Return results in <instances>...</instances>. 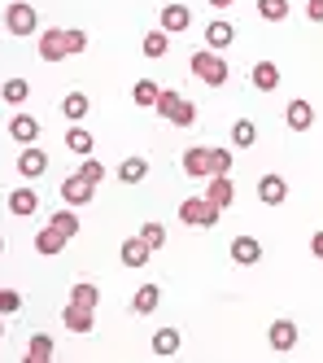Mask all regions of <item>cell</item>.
<instances>
[{"label": "cell", "mask_w": 323, "mask_h": 363, "mask_svg": "<svg viewBox=\"0 0 323 363\" xmlns=\"http://www.w3.org/2000/svg\"><path fill=\"white\" fill-rule=\"evenodd\" d=\"M188 66H193V74L205 84V88H223L227 84V62H223V53H210V48H197L193 57H188Z\"/></svg>", "instance_id": "6da1fadb"}, {"label": "cell", "mask_w": 323, "mask_h": 363, "mask_svg": "<svg viewBox=\"0 0 323 363\" xmlns=\"http://www.w3.org/2000/svg\"><path fill=\"white\" fill-rule=\"evenodd\" d=\"M5 31L26 40V35H35L40 31V13L35 5H26V0H13V5H5Z\"/></svg>", "instance_id": "7a4b0ae2"}, {"label": "cell", "mask_w": 323, "mask_h": 363, "mask_svg": "<svg viewBox=\"0 0 323 363\" xmlns=\"http://www.w3.org/2000/svg\"><path fill=\"white\" fill-rule=\"evenodd\" d=\"M219 215L223 211L210 197H188V201H179V219L188 228H214V223H219Z\"/></svg>", "instance_id": "3957f363"}, {"label": "cell", "mask_w": 323, "mask_h": 363, "mask_svg": "<svg viewBox=\"0 0 323 363\" xmlns=\"http://www.w3.org/2000/svg\"><path fill=\"white\" fill-rule=\"evenodd\" d=\"M44 171H48V153L40 145H22V153H18V175L22 179H40Z\"/></svg>", "instance_id": "277c9868"}, {"label": "cell", "mask_w": 323, "mask_h": 363, "mask_svg": "<svg viewBox=\"0 0 323 363\" xmlns=\"http://www.w3.org/2000/svg\"><path fill=\"white\" fill-rule=\"evenodd\" d=\"M62 324H66L70 333H92V328H96V311H92V306H79V302H66V306H62Z\"/></svg>", "instance_id": "5b68a950"}, {"label": "cell", "mask_w": 323, "mask_h": 363, "mask_svg": "<svg viewBox=\"0 0 323 363\" xmlns=\"http://www.w3.org/2000/svg\"><path fill=\"white\" fill-rule=\"evenodd\" d=\"M92 197H96V184H88L79 171H74L70 179H62V201H66V206H88Z\"/></svg>", "instance_id": "8992f818"}, {"label": "cell", "mask_w": 323, "mask_h": 363, "mask_svg": "<svg viewBox=\"0 0 323 363\" xmlns=\"http://www.w3.org/2000/svg\"><path fill=\"white\" fill-rule=\"evenodd\" d=\"M205 197H210L214 206H219V211H227V206L236 201V179H232V175H210Z\"/></svg>", "instance_id": "52a82bcc"}, {"label": "cell", "mask_w": 323, "mask_h": 363, "mask_svg": "<svg viewBox=\"0 0 323 363\" xmlns=\"http://www.w3.org/2000/svg\"><path fill=\"white\" fill-rule=\"evenodd\" d=\"M284 123L293 127V132H310V127H314V106H310V101H288V110H284Z\"/></svg>", "instance_id": "ba28073f"}, {"label": "cell", "mask_w": 323, "mask_h": 363, "mask_svg": "<svg viewBox=\"0 0 323 363\" xmlns=\"http://www.w3.org/2000/svg\"><path fill=\"white\" fill-rule=\"evenodd\" d=\"M284 197H288V179L284 175H262L258 179V201L262 206H280Z\"/></svg>", "instance_id": "9c48e42d"}, {"label": "cell", "mask_w": 323, "mask_h": 363, "mask_svg": "<svg viewBox=\"0 0 323 363\" xmlns=\"http://www.w3.org/2000/svg\"><path fill=\"white\" fill-rule=\"evenodd\" d=\"M227 250H232V263H240V267H254L262 258V241L258 237H236Z\"/></svg>", "instance_id": "30bf717a"}, {"label": "cell", "mask_w": 323, "mask_h": 363, "mask_svg": "<svg viewBox=\"0 0 323 363\" xmlns=\"http://www.w3.org/2000/svg\"><path fill=\"white\" fill-rule=\"evenodd\" d=\"M183 171L193 175V179H210V149L205 145H193V149H183Z\"/></svg>", "instance_id": "8fae6325"}, {"label": "cell", "mask_w": 323, "mask_h": 363, "mask_svg": "<svg viewBox=\"0 0 323 363\" xmlns=\"http://www.w3.org/2000/svg\"><path fill=\"white\" fill-rule=\"evenodd\" d=\"M193 27V9L188 5H162V31L175 35V31H188Z\"/></svg>", "instance_id": "7c38bea8"}, {"label": "cell", "mask_w": 323, "mask_h": 363, "mask_svg": "<svg viewBox=\"0 0 323 363\" xmlns=\"http://www.w3.org/2000/svg\"><path fill=\"white\" fill-rule=\"evenodd\" d=\"M232 40H236L232 22H210V27H205V48H210V53H227Z\"/></svg>", "instance_id": "4fadbf2b"}, {"label": "cell", "mask_w": 323, "mask_h": 363, "mask_svg": "<svg viewBox=\"0 0 323 363\" xmlns=\"http://www.w3.org/2000/svg\"><path fill=\"white\" fill-rule=\"evenodd\" d=\"M266 342H271V350H293V346H298V324H293V320H276L271 324V333H266Z\"/></svg>", "instance_id": "5bb4252c"}, {"label": "cell", "mask_w": 323, "mask_h": 363, "mask_svg": "<svg viewBox=\"0 0 323 363\" xmlns=\"http://www.w3.org/2000/svg\"><path fill=\"white\" fill-rule=\"evenodd\" d=\"M35 211H40V193H35V189H13V193H9V215L31 219Z\"/></svg>", "instance_id": "9a60e30c"}, {"label": "cell", "mask_w": 323, "mask_h": 363, "mask_svg": "<svg viewBox=\"0 0 323 363\" xmlns=\"http://www.w3.org/2000/svg\"><path fill=\"white\" fill-rule=\"evenodd\" d=\"M66 241H70V237H66V232H57V228H52V223L35 232V250H40L44 258H57V254L66 250Z\"/></svg>", "instance_id": "2e32d148"}, {"label": "cell", "mask_w": 323, "mask_h": 363, "mask_svg": "<svg viewBox=\"0 0 323 363\" xmlns=\"http://www.w3.org/2000/svg\"><path fill=\"white\" fill-rule=\"evenodd\" d=\"M40 57H44V62H62V57H70V53H66V31H57V27L44 31V35H40Z\"/></svg>", "instance_id": "e0dca14e"}, {"label": "cell", "mask_w": 323, "mask_h": 363, "mask_svg": "<svg viewBox=\"0 0 323 363\" xmlns=\"http://www.w3.org/2000/svg\"><path fill=\"white\" fill-rule=\"evenodd\" d=\"M9 136H13L18 145H35V136H40V123H35L31 114H22V110H18V114L9 118Z\"/></svg>", "instance_id": "ac0fdd59"}, {"label": "cell", "mask_w": 323, "mask_h": 363, "mask_svg": "<svg viewBox=\"0 0 323 363\" xmlns=\"http://www.w3.org/2000/svg\"><path fill=\"white\" fill-rule=\"evenodd\" d=\"M118 254H123V267H144L149 258H153V250H149V245H144L140 237H127Z\"/></svg>", "instance_id": "d6986e66"}, {"label": "cell", "mask_w": 323, "mask_h": 363, "mask_svg": "<svg viewBox=\"0 0 323 363\" xmlns=\"http://www.w3.org/2000/svg\"><path fill=\"white\" fill-rule=\"evenodd\" d=\"M92 145H96V140H92L88 127H79V123H74L70 132H66V149H70V153H79V158H92Z\"/></svg>", "instance_id": "ffe728a7"}, {"label": "cell", "mask_w": 323, "mask_h": 363, "mask_svg": "<svg viewBox=\"0 0 323 363\" xmlns=\"http://www.w3.org/2000/svg\"><path fill=\"white\" fill-rule=\"evenodd\" d=\"M254 88L258 92H276L280 88V66L276 62H258L254 66Z\"/></svg>", "instance_id": "44dd1931"}, {"label": "cell", "mask_w": 323, "mask_h": 363, "mask_svg": "<svg viewBox=\"0 0 323 363\" xmlns=\"http://www.w3.org/2000/svg\"><path fill=\"white\" fill-rule=\"evenodd\" d=\"M131 306H136L140 315L157 311V306H162V284H140V289H136V298H131Z\"/></svg>", "instance_id": "7402d4cb"}, {"label": "cell", "mask_w": 323, "mask_h": 363, "mask_svg": "<svg viewBox=\"0 0 323 363\" xmlns=\"http://www.w3.org/2000/svg\"><path fill=\"white\" fill-rule=\"evenodd\" d=\"M153 354H162V359L179 354V328H157L153 333Z\"/></svg>", "instance_id": "603a6c76"}, {"label": "cell", "mask_w": 323, "mask_h": 363, "mask_svg": "<svg viewBox=\"0 0 323 363\" xmlns=\"http://www.w3.org/2000/svg\"><path fill=\"white\" fill-rule=\"evenodd\" d=\"M22 359H26V363H48V359H52V337H48V333H35Z\"/></svg>", "instance_id": "cb8c5ba5"}, {"label": "cell", "mask_w": 323, "mask_h": 363, "mask_svg": "<svg viewBox=\"0 0 323 363\" xmlns=\"http://www.w3.org/2000/svg\"><path fill=\"white\" fill-rule=\"evenodd\" d=\"M88 110H92V101H88L84 92H70V96L62 101V114H66L70 123H84V118H88Z\"/></svg>", "instance_id": "d4e9b609"}, {"label": "cell", "mask_w": 323, "mask_h": 363, "mask_svg": "<svg viewBox=\"0 0 323 363\" xmlns=\"http://www.w3.org/2000/svg\"><path fill=\"white\" fill-rule=\"evenodd\" d=\"M254 140H258L254 118H236V123H232V149H249Z\"/></svg>", "instance_id": "484cf974"}, {"label": "cell", "mask_w": 323, "mask_h": 363, "mask_svg": "<svg viewBox=\"0 0 323 363\" xmlns=\"http://www.w3.org/2000/svg\"><path fill=\"white\" fill-rule=\"evenodd\" d=\"M140 48H144V57H166V53H171V35L162 31V27H153V31L144 35Z\"/></svg>", "instance_id": "4316f807"}, {"label": "cell", "mask_w": 323, "mask_h": 363, "mask_svg": "<svg viewBox=\"0 0 323 363\" xmlns=\"http://www.w3.org/2000/svg\"><path fill=\"white\" fill-rule=\"evenodd\" d=\"M0 96H5V106H22V101L31 96V84H26L22 74H13V79H5V88H0Z\"/></svg>", "instance_id": "83f0119b"}, {"label": "cell", "mask_w": 323, "mask_h": 363, "mask_svg": "<svg viewBox=\"0 0 323 363\" xmlns=\"http://www.w3.org/2000/svg\"><path fill=\"white\" fill-rule=\"evenodd\" d=\"M144 175H149V162L144 158H123L118 162V179H123V184H140Z\"/></svg>", "instance_id": "f1b7e54d"}, {"label": "cell", "mask_w": 323, "mask_h": 363, "mask_svg": "<svg viewBox=\"0 0 323 363\" xmlns=\"http://www.w3.org/2000/svg\"><path fill=\"white\" fill-rule=\"evenodd\" d=\"M70 302H79V306H101V289H96V284L92 280H84V284H74V289H70Z\"/></svg>", "instance_id": "f546056e"}, {"label": "cell", "mask_w": 323, "mask_h": 363, "mask_svg": "<svg viewBox=\"0 0 323 363\" xmlns=\"http://www.w3.org/2000/svg\"><path fill=\"white\" fill-rule=\"evenodd\" d=\"M48 223L57 228V232H66V237H79V215H74V206H66V211H57V215H52Z\"/></svg>", "instance_id": "4dcf8cb0"}, {"label": "cell", "mask_w": 323, "mask_h": 363, "mask_svg": "<svg viewBox=\"0 0 323 363\" xmlns=\"http://www.w3.org/2000/svg\"><path fill=\"white\" fill-rule=\"evenodd\" d=\"M157 92H162V88H157L153 79H136V88H131V101H136V106H149V110H153Z\"/></svg>", "instance_id": "1f68e13d"}, {"label": "cell", "mask_w": 323, "mask_h": 363, "mask_svg": "<svg viewBox=\"0 0 323 363\" xmlns=\"http://www.w3.org/2000/svg\"><path fill=\"white\" fill-rule=\"evenodd\" d=\"M258 13L266 22H284L288 18V0H258Z\"/></svg>", "instance_id": "d6a6232c"}, {"label": "cell", "mask_w": 323, "mask_h": 363, "mask_svg": "<svg viewBox=\"0 0 323 363\" xmlns=\"http://www.w3.org/2000/svg\"><path fill=\"white\" fill-rule=\"evenodd\" d=\"M175 106H179V92H175V88H162V92H157V101H153V110H157L162 118H171V114H175Z\"/></svg>", "instance_id": "836d02e7"}, {"label": "cell", "mask_w": 323, "mask_h": 363, "mask_svg": "<svg viewBox=\"0 0 323 363\" xmlns=\"http://www.w3.org/2000/svg\"><path fill=\"white\" fill-rule=\"evenodd\" d=\"M210 175H232V149H210Z\"/></svg>", "instance_id": "e575fe53"}, {"label": "cell", "mask_w": 323, "mask_h": 363, "mask_svg": "<svg viewBox=\"0 0 323 363\" xmlns=\"http://www.w3.org/2000/svg\"><path fill=\"white\" fill-rule=\"evenodd\" d=\"M140 241H144L149 250H162V245H166V228H162V223H144V228H140Z\"/></svg>", "instance_id": "d590c367"}, {"label": "cell", "mask_w": 323, "mask_h": 363, "mask_svg": "<svg viewBox=\"0 0 323 363\" xmlns=\"http://www.w3.org/2000/svg\"><path fill=\"white\" fill-rule=\"evenodd\" d=\"M171 123H175V127H193V123H197V106H193V101H183V96H179V106H175Z\"/></svg>", "instance_id": "8d00e7d4"}, {"label": "cell", "mask_w": 323, "mask_h": 363, "mask_svg": "<svg viewBox=\"0 0 323 363\" xmlns=\"http://www.w3.org/2000/svg\"><path fill=\"white\" fill-rule=\"evenodd\" d=\"M79 175H84L88 184H101V179H105V162H101V158H84V167H79Z\"/></svg>", "instance_id": "74e56055"}, {"label": "cell", "mask_w": 323, "mask_h": 363, "mask_svg": "<svg viewBox=\"0 0 323 363\" xmlns=\"http://www.w3.org/2000/svg\"><path fill=\"white\" fill-rule=\"evenodd\" d=\"M22 311V294L18 289H0V315H18Z\"/></svg>", "instance_id": "f35d334b"}, {"label": "cell", "mask_w": 323, "mask_h": 363, "mask_svg": "<svg viewBox=\"0 0 323 363\" xmlns=\"http://www.w3.org/2000/svg\"><path fill=\"white\" fill-rule=\"evenodd\" d=\"M84 48H88V31L70 27V31H66V53H84Z\"/></svg>", "instance_id": "ab89813d"}, {"label": "cell", "mask_w": 323, "mask_h": 363, "mask_svg": "<svg viewBox=\"0 0 323 363\" xmlns=\"http://www.w3.org/2000/svg\"><path fill=\"white\" fill-rule=\"evenodd\" d=\"M306 18H310V22H323V0H310V5H306Z\"/></svg>", "instance_id": "60d3db41"}, {"label": "cell", "mask_w": 323, "mask_h": 363, "mask_svg": "<svg viewBox=\"0 0 323 363\" xmlns=\"http://www.w3.org/2000/svg\"><path fill=\"white\" fill-rule=\"evenodd\" d=\"M310 254L323 258V232H314V237H310Z\"/></svg>", "instance_id": "b9f144b4"}, {"label": "cell", "mask_w": 323, "mask_h": 363, "mask_svg": "<svg viewBox=\"0 0 323 363\" xmlns=\"http://www.w3.org/2000/svg\"><path fill=\"white\" fill-rule=\"evenodd\" d=\"M210 9H227V5H236V0H205Z\"/></svg>", "instance_id": "7bdbcfd3"}, {"label": "cell", "mask_w": 323, "mask_h": 363, "mask_svg": "<svg viewBox=\"0 0 323 363\" xmlns=\"http://www.w3.org/2000/svg\"><path fill=\"white\" fill-rule=\"evenodd\" d=\"M0 254H5V237H0Z\"/></svg>", "instance_id": "ee69618b"}, {"label": "cell", "mask_w": 323, "mask_h": 363, "mask_svg": "<svg viewBox=\"0 0 323 363\" xmlns=\"http://www.w3.org/2000/svg\"><path fill=\"white\" fill-rule=\"evenodd\" d=\"M0 337H5V324H0Z\"/></svg>", "instance_id": "f6af8a7d"}]
</instances>
